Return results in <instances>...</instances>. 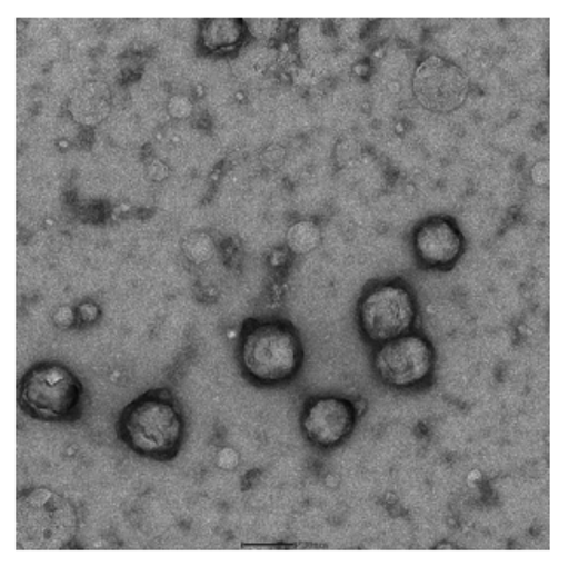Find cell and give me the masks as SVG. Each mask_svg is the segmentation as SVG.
Returning <instances> with one entry per match:
<instances>
[{
	"label": "cell",
	"mask_w": 569,
	"mask_h": 566,
	"mask_svg": "<svg viewBox=\"0 0 569 566\" xmlns=\"http://www.w3.org/2000/svg\"><path fill=\"white\" fill-rule=\"evenodd\" d=\"M170 110L171 115L176 116V118H186V116L191 115V102H189L188 98H173L170 103Z\"/></svg>",
	"instance_id": "2e32d148"
},
{
	"label": "cell",
	"mask_w": 569,
	"mask_h": 566,
	"mask_svg": "<svg viewBox=\"0 0 569 566\" xmlns=\"http://www.w3.org/2000/svg\"><path fill=\"white\" fill-rule=\"evenodd\" d=\"M183 247H186V254L191 261L204 262L212 257V240L203 232H196L192 237L186 238Z\"/></svg>",
	"instance_id": "4fadbf2b"
},
{
	"label": "cell",
	"mask_w": 569,
	"mask_h": 566,
	"mask_svg": "<svg viewBox=\"0 0 569 566\" xmlns=\"http://www.w3.org/2000/svg\"><path fill=\"white\" fill-rule=\"evenodd\" d=\"M119 434L134 453L164 460L173 457L182 443V413L170 397L147 394L122 411Z\"/></svg>",
	"instance_id": "6da1fadb"
},
{
	"label": "cell",
	"mask_w": 569,
	"mask_h": 566,
	"mask_svg": "<svg viewBox=\"0 0 569 566\" xmlns=\"http://www.w3.org/2000/svg\"><path fill=\"white\" fill-rule=\"evenodd\" d=\"M110 93L103 82H86L70 98V112L82 125H97L109 116Z\"/></svg>",
	"instance_id": "8fae6325"
},
{
	"label": "cell",
	"mask_w": 569,
	"mask_h": 566,
	"mask_svg": "<svg viewBox=\"0 0 569 566\" xmlns=\"http://www.w3.org/2000/svg\"><path fill=\"white\" fill-rule=\"evenodd\" d=\"M238 461H240V457L231 448L220 449L219 455H217V465H219L220 469L234 470L238 467Z\"/></svg>",
	"instance_id": "9a60e30c"
},
{
	"label": "cell",
	"mask_w": 569,
	"mask_h": 566,
	"mask_svg": "<svg viewBox=\"0 0 569 566\" xmlns=\"http://www.w3.org/2000/svg\"><path fill=\"white\" fill-rule=\"evenodd\" d=\"M247 36L249 29L240 18H210L201 29L204 49L213 54L231 53L243 44Z\"/></svg>",
	"instance_id": "30bf717a"
},
{
	"label": "cell",
	"mask_w": 569,
	"mask_h": 566,
	"mask_svg": "<svg viewBox=\"0 0 569 566\" xmlns=\"http://www.w3.org/2000/svg\"><path fill=\"white\" fill-rule=\"evenodd\" d=\"M533 180L538 186H547L549 182V171H547V163H538L533 168Z\"/></svg>",
	"instance_id": "ac0fdd59"
},
{
	"label": "cell",
	"mask_w": 569,
	"mask_h": 566,
	"mask_svg": "<svg viewBox=\"0 0 569 566\" xmlns=\"http://www.w3.org/2000/svg\"><path fill=\"white\" fill-rule=\"evenodd\" d=\"M433 364L436 354L430 341L409 332L381 342L375 355V369L379 378L397 388L423 384L433 371Z\"/></svg>",
	"instance_id": "8992f818"
},
{
	"label": "cell",
	"mask_w": 569,
	"mask_h": 566,
	"mask_svg": "<svg viewBox=\"0 0 569 566\" xmlns=\"http://www.w3.org/2000/svg\"><path fill=\"white\" fill-rule=\"evenodd\" d=\"M73 318H76V314L70 308H60L54 315V322L58 324V327H69L72 326Z\"/></svg>",
	"instance_id": "e0dca14e"
},
{
	"label": "cell",
	"mask_w": 569,
	"mask_h": 566,
	"mask_svg": "<svg viewBox=\"0 0 569 566\" xmlns=\"http://www.w3.org/2000/svg\"><path fill=\"white\" fill-rule=\"evenodd\" d=\"M463 247L460 228L448 217H430L416 229V256L427 268H451L463 254Z\"/></svg>",
	"instance_id": "9c48e42d"
},
{
	"label": "cell",
	"mask_w": 569,
	"mask_h": 566,
	"mask_svg": "<svg viewBox=\"0 0 569 566\" xmlns=\"http://www.w3.org/2000/svg\"><path fill=\"white\" fill-rule=\"evenodd\" d=\"M81 397V381L63 364H37L21 381V406L41 420H70Z\"/></svg>",
	"instance_id": "277c9868"
},
{
	"label": "cell",
	"mask_w": 569,
	"mask_h": 566,
	"mask_svg": "<svg viewBox=\"0 0 569 566\" xmlns=\"http://www.w3.org/2000/svg\"><path fill=\"white\" fill-rule=\"evenodd\" d=\"M301 424L309 443L320 448H332L350 436L357 425V413L350 400L318 397L306 406Z\"/></svg>",
	"instance_id": "ba28073f"
},
{
	"label": "cell",
	"mask_w": 569,
	"mask_h": 566,
	"mask_svg": "<svg viewBox=\"0 0 569 566\" xmlns=\"http://www.w3.org/2000/svg\"><path fill=\"white\" fill-rule=\"evenodd\" d=\"M415 318V298L400 284H381L370 289L358 308L362 332L372 342L390 341L407 335Z\"/></svg>",
	"instance_id": "5b68a950"
},
{
	"label": "cell",
	"mask_w": 569,
	"mask_h": 566,
	"mask_svg": "<svg viewBox=\"0 0 569 566\" xmlns=\"http://www.w3.org/2000/svg\"><path fill=\"white\" fill-rule=\"evenodd\" d=\"M412 90L419 106L437 115H449L467 102L470 79L455 61L433 54L416 69Z\"/></svg>",
	"instance_id": "52a82bcc"
},
{
	"label": "cell",
	"mask_w": 569,
	"mask_h": 566,
	"mask_svg": "<svg viewBox=\"0 0 569 566\" xmlns=\"http://www.w3.org/2000/svg\"><path fill=\"white\" fill-rule=\"evenodd\" d=\"M302 342L290 324L264 322L247 332L241 347L244 371L261 384H281L297 375Z\"/></svg>",
	"instance_id": "3957f363"
},
{
	"label": "cell",
	"mask_w": 569,
	"mask_h": 566,
	"mask_svg": "<svg viewBox=\"0 0 569 566\" xmlns=\"http://www.w3.org/2000/svg\"><path fill=\"white\" fill-rule=\"evenodd\" d=\"M78 510L53 489H24L18 497V540L24 549H63L78 535Z\"/></svg>",
	"instance_id": "7a4b0ae2"
},
{
	"label": "cell",
	"mask_w": 569,
	"mask_h": 566,
	"mask_svg": "<svg viewBox=\"0 0 569 566\" xmlns=\"http://www.w3.org/2000/svg\"><path fill=\"white\" fill-rule=\"evenodd\" d=\"M244 23H247L250 36L257 37V39H273L283 27V20H278V18H250V20H244Z\"/></svg>",
	"instance_id": "5bb4252c"
},
{
	"label": "cell",
	"mask_w": 569,
	"mask_h": 566,
	"mask_svg": "<svg viewBox=\"0 0 569 566\" xmlns=\"http://www.w3.org/2000/svg\"><path fill=\"white\" fill-rule=\"evenodd\" d=\"M320 228L315 222H309V220L296 222L287 232V245L297 256H306V254L313 252L318 245H320Z\"/></svg>",
	"instance_id": "7c38bea8"
}]
</instances>
